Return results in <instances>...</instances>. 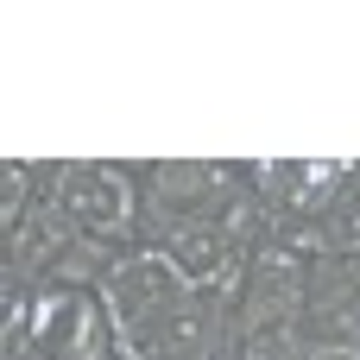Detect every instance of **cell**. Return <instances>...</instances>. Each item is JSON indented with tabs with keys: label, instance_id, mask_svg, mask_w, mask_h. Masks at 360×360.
Segmentation results:
<instances>
[{
	"label": "cell",
	"instance_id": "ba28073f",
	"mask_svg": "<svg viewBox=\"0 0 360 360\" xmlns=\"http://www.w3.org/2000/svg\"><path fill=\"white\" fill-rule=\"evenodd\" d=\"M114 259H120V247L114 240H95V234H76V247L57 259V272H51V285H63V291H101V278L114 272Z\"/></svg>",
	"mask_w": 360,
	"mask_h": 360
},
{
	"label": "cell",
	"instance_id": "52a82bcc",
	"mask_svg": "<svg viewBox=\"0 0 360 360\" xmlns=\"http://www.w3.org/2000/svg\"><path fill=\"white\" fill-rule=\"evenodd\" d=\"M76 234H82V228H76L51 196H38L32 215L6 234V266H0V272H6V278H25V285H51V272H57V259L76 247Z\"/></svg>",
	"mask_w": 360,
	"mask_h": 360
},
{
	"label": "cell",
	"instance_id": "30bf717a",
	"mask_svg": "<svg viewBox=\"0 0 360 360\" xmlns=\"http://www.w3.org/2000/svg\"><path fill=\"white\" fill-rule=\"evenodd\" d=\"M228 360H310V323H291V329H266L240 348H228Z\"/></svg>",
	"mask_w": 360,
	"mask_h": 360
},
{
	"label": "cell",
	"instance_id": "9c48e42d",
	"mask_svg": "<svg viewBox=\"0 0 360 360\" xmlns=\"http://www.w3.org/2000/svg\"><path fill=\"white\" fill-rule=\"evenodd\" d=\"M38 196H44V190H38L32 158H6V165H0V234H13V228L32 215Z\"/></svg>",
	"mask_w": 360,
	"mask_h": 360
},
{
	"label": "cell",
	"instance_id": "3957f363",
	"mask_svg": "<svg viewBox=\"0 0 360 360\" xmlns=\"http://www.w3.org/2000/svg\"><path fill=\"white\" fill-rule=\"evenodd\" d=\"M247 190L285 228H316L348 190V158H253Z\"/></svg>",
	"mask_w": 360,
	"mask_h": 360
},
{
	"label": "cell",
	"instance_id": "277c9868",
	"mask_svg": "<svg viewBox=\"0 0 360 360\" xmlns=\"http://www.w3.org/2000/svg\"><path fill=\"white\" fill-rule=\"evenodd\" d=\"M32 348L44 360H114V316L101 291L38 285L32 297Z\"/></svg>",
	"mask_w": 360,
	"mask_h": 360
},
{
	"label": "cell",
	"instance_id": "5b68a950",
	"mask_svg": "<svg viewBox=\"0 0 360 360\" xmlns=\"http://www.w3.org/2000/svg\"><path fill=\"white\" fill-rule=\"evenodd\" d=\"M196 285L171 266V253L165 247H152V240H139V247H120V259H114V272L101 278V304H108V316H114V335H127V329H139V323H152L158 310H171L177 297H190Z\"/></svg>",
	"mask_w": 360,
	"mask_h": 360
},
{
	"label": "cell",
	"instance_id": "7c38bea8",
	"mask_svg": "<svg viewBox=\"0 0 360 360\" xmlns=\"http://www.w3.org/2000/svg\"><path fill=\"white\" fill-rule=\"evenodd\" d=\"M0 360H44L32 342H13V348H0Z\"/></svg>",
	"mask_w": 360,
	"mask_h": 360
},
{
	"label": "cell",
	"instance_id": "7a4b0ae2",
	"mask_svg": "<svg viewBox=\"0 0 360 360\" xmlns=\"http://www.w3.org/2000/svg\"><path fill=\"white\" fill-rule=\"evenodd\" d=\"M146 209H139V240H165L184 221H215L228 202L247 190V165L228 158H152L139 171Z\"/></svg>",
	"mask_w": 360,
	"mask_h": 360
},
{
	"label": "cell",
	"instance_id": "8992f818",
	"mask_svg": "<svg viewBox=\"0 0 360 360\" xmlns=\"http://www.w3.org/2000/svg\"><path fill=\"white\" fill-rule=\"evenodd\" d=\"M152 247H165L171 253V266L196 285V291H215V297H240V285H247V253H240V240L228 234V221L215 215V221H184V228H171L165 240H152Z\"/></svg>",
	"mask_w": 360,
	"mask_h": 360
},
{
	"label": "cell",
	"instance_id": "8fae6325",
	"mask_svg": "<svg viewBox=\"0 0 360 360\" xmlns=\"http://www.w3.org/2000/svg\"><path fill=\"white\" fill-rule=\"evenodd\" d=\"M310 360H360V348L342 335H310Z\"/></svg>",
	"mask_w": 360,
	"mask_h": 360
},
{
	"label": "cell",
	"instance_id": "6da1fadb",
	"mask_svg": "<svg viewBox=\"0 0 360 360\" xmlns=\"http://www.w3.org/2000/svg\"><path fill=\"white\" fill-rule=\"evenodd\" d=\"M38 171V190L95 240H114V247H139V209H146V190H139V171L146 165H114V158H32Z\"/></svg>",
	"mask_w": 360,
	"mask_h": 360
}]
</instances>
